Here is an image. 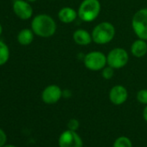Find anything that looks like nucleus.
I'll list each match as a JSON object with an SVG mask.
<instances>
[{
    "instance_id": "nucleus-23",
    "label": "nucleus",
    "mask_w": 147,
    "mask_h": 147,
    "mask_svg": "<svg viewBox=\"0 0 147 147\" xmlns=\"http://www.w3.org/2000/svg\"><path fill=\"white\" fill-rule=\"evenodd\" d=\"M3 147H17L16 145H13V144H5Z\"/></svg>"
},
{
    "instance_id": "nucleus-7",
    "label": "nucleus",
    "mask_w": 147,
    "mask_h": 147,
    "mask_svg": "<svg viewBox=\"0 0 147 147\" xmlns=\"http://www.w3.org/2000/svg\"><path fill=\"white\" fill-rule=\"evenodd\" d=\"M59 147H83V141L76 131L66 130L58 139Z\"/></svg>"
},
{
    "instance_id": "nucleus-20",
    "label": "nucleus",
    "mask_w": 147,
    "mask_h": 147,
    "mask_svg": "<svg viewBox=\"0 0 147 147\" xmlns=\"http://www.w3.org/2000/svg\"><path fill=\"white\" fill-rule=\"evenodd\" d=\"M7 141V136L6 133L3 129L0 128V147H3Z\"/></svg>"
},
{
    "instance_id": "nucleus-10",
    "label": "nucleus",
    "mask_w": 147,
    "mask_h": 147,
    "mask_svg": "<svg viewBox=\"0 0 147 147\" xmlns=\"http://www.w3.org/2000/svg\"><path fill=\"white\" fill-rule=\"evenodd\" d=\"M127 98H128L127 89L122 85H116L113 87L109 92V100L115 106H119L124 104L126 101Z\"/></svg>"
},
{
    "instance_id": "nucleus-2",
    "label": "nucleus",
    "mask_w": 147,
    "mask_h": 147,
    "mask_svg": "<svg viewBox=\"0 0 147 147\" xmlns=\"http://www.w3.org/2000/svg\"><path fill=\"white\" fill-rule=\"evenodd\" d=\"M93 42L99 45L109 43L115 36V28L109 22L98 24L92 31Z\"/></svg>"
},
{
    "instance_id": "nucleus-19",
    "label": "nucleus",
    "mask_w": 147,
    "mask_h": 147,
    "mask_svg": "<svg viewBox=\"0 0 147 147\" xmlns=\"http://www.w3.org/2000/svg\"><path fill=\"white\" fill-rule=\"evenodd\" d=\"M67 129L76 131V130L80 126V123L76 119H71L70 120H68V122L67 124Z\"/></svg>"
},
{
    "instance_id": "nucleus-1",
    "label": "nucleus",
    "mask_w": 147,
    "mask_h": 147,
    "mask_svg": "<svg viewBox=\"0 0 147 147\" xmlns=\"http://www.w3.org/2000/svg\"><path fill=\"white\" fill-rule=\"evenodd\" d=\"M30 27L36 36L42 38L51 37L56 31V23L48 14H38L35 16L31 21Z\"/></svg>"
},
{
    "instance_id": "nucleus-15",
    "label": "nucleus",
    "mask_w": 147,
    "mask_h": 147,
    "mask_svg": "<svg viewBox=\"0 0 147 147\" xmlns=\"http://www.w3.org/2000/svg\"><path fill=\"white\" fill-rule=\"evenodd\" d=\"M11 52L8 45L2 40H0V67L5 65L10 59Z\"/></svg>"
},
{
    "instance_id": "nucleus-22",
    "label": "nucleus",
    "mask_w": 147,
    "mask_h": 147,
    "mask_svg": "<svg viewBox=\"0 0 147 147\" xmlns=\"http://www.w3.org/2000/svg\"><path fill=\"white\" fill-rule=\"evenodd\" d=\"M2 34H3V26L1 24H0V36H2Z\"/></svg>"
},
{
    "instance_id": "nucleus-13",
    "label": "nucleus",
    "mask_w": 147,
    "mask_h": 147,
    "mask_svg": "<svg viewBox=\"0 0 147 147\" xmlns=\"http://www.w3.org/2000/svg\"><path fill=\"white\" fill-rule=\"evenodd\" d=\"M131 52L136 58H141L147 53V42L145 40L138 38L131 46Z\"/></svg>"
},
{
    "instance_id": "nucleus-9",
    "label": "nucleus",
    "mask_w": 147,
    "mask_h": 147,
    "mask_svg": "<svg viewBox=\"0 0 147 147\" xmlns=\"http://www.w3.org/2000/svg\"><path fill=\"white\" fill-rule=\"evenodd\" d=\"M63 91L57 85L47 86L42 92V100L45 104L53 105L57 103L62 97Z\"/></svg>"
},
{
    "instance_id": "nucleus-18",
    "label": "nucleus",
    "mask_w": 147,
    "mask_h": 147,
    "mask_svg": "<svg viewBox=\"0 0 147 147\" xmlns=\"http://www.w3.org/2000/svg\"><path fill=\"white\" fill-rule=\"evenodd\" d=\"M137 100L144 105H147V89H141L137 93Z\"/></svg>"
},
{
    "instance_id": "nucleus-3",
    "label": "nucleus",
    "mask_w": 147,
    "mask_h": 147,
    "mask_svg": "<svg viewBox=\"0 0 147 147\" xmlns=\"http://www.w3.org/2000/svg\"><path fill=\"white\" fill-rule=\"evenodd\" d=\"M100 9L99 0H83L78 9V17L83 22H93L99 17Z\"/></svg>"
},
{
    "instance_id": "nucleus-14",
    "label": "nucleus",
    "mask_w": 147,
    "mask_h": 147,
    "mask_svg": "<svg viewBox=\"0 0 147 147\" xmlns=\"http://www.w3.org/2000/svg\"><path fill=\"white\" fill-rule=\"evenodd\" d=\"M35 34L31 29H23L21 30L17 36V40L19 44L23 46H28L32 43L34 40Z\"/></svg>"
},
{
    "instance_id": "nucleus-5",
    "label": "nucleus",
    "mask_w": 147,
    "mask_h": 147,
    "mask_svg": "<svg viewBox=\"0 0 147 147\" xmlns=\"http://www.w3.org/2000/svg\"><path fill=\"white\" fill-rule=\"evenodd\" d=\"M129 61L127 51L123 48H114L107 55V65L114 69L124 67Z\"/></svg>"
},
{
    "instance_id": "nucleus-21",
    "label": "nucleus",
    "mask_w": 147,
    "mask_h": 147,
    "mask_svg": "<svg viewBox=\"0 0 147 147\" xmlns=\"http://www.w3.org/2000/svg\"><path fill=\"white\" fill-rule=\"evenodd\" d=\"M143 118L147 122V105H145V107L144 108V111H143Z\"/></svg>"
},
{
    "instance_id": "nucleus-16",
    "label": "nucleus",
    "mask_w": 147,
    "mask_h": 147,
    "mask_svg": "<svg viewBox=\"0 0 147 147\" xmlns=\"http://www.w3.org/2000/svg\"><path fill=\"white\" fill-rule=\"evenodd\" d=\"M113 147H132V143L129 138L121 136L116 138L113 143Z\"/></svg>"
},
{
    "instance_id": "nucleus-11",
    "label": "nucleus",
    "mask_w": 147,
    "mask_h": 147,
    "mask_svg": "<svg viewBox=\"0 0 147 147\" xmlns=\"http://www.w3.org/2000/svg\"><path fill=\"white\" fill-rule=\"evenodd\" d=\"M78 17V12L71 7H62L58 12V18L63 24H71Z\"/></svg>"
},
{
    "instance_id": "nucleus-24",
    "label": "nucleus",
    "mask_w": 147,
    "mask_h": 147,
    "mask_svg": "<svg viewBox=\"0 0 147 147\" xmlns=\"http://www.w3.org/2000/svg\"><path fill=\"white\" fill-rule=\"evenodd\" d=\"M26 1H28V2H30V3H34V2L37 1V0H26Z\"/></svg>"
},
{
    "instance_id": "nucleus-4",
    "label": "nucleus",
    "mask_w": 147,
    "mask_h": 147,
    "mask_svg": "<svg viewBox=\"0 0 147 147\" xmlns=\"http://www.w3.org/2000/svg\"><path fill=\"white\" fill-rule=\"evenodd\" d=\"M131 27L138 38L147 41V8H142L133 15Z\"/></svg>"
},
{
    "instance_id": "nucleus-8",
    "label": "nucleus",
    "mask_w": 147,
    "mask_h": 147,
    "mask_svg": "<svg viewBox=\"0 0 147 147\" xmlns=\"http://www.w3.org/2000/svg\"><path fill=\"white\" fill-rule=\"evenodd\" d=\"M12 10L15 15L21 20H29L33 16V8L26 0H14Z\"/></svg>"
},
{
    "instance_id": "nucleus-12",
    "label": "nucleus",
    "mask_w": 147,
    "mask_h": 147,
    "mask_svg": "<svg viewBox=\"0 0 147 147\" xmlns=\"http://www.w3.org/2000/svg\"><path fill=\"white\" fill-rule=\"evenodd\" d=\"M73 39L76 44L81 45V46L89 45L93 42L92 35L88 31H87L83 29L76 30L75 32H74Z\"/></svg>"
},
{
    "instance_id": "nucleus-6",
    "label": "nucleus",
    "mask_w": 147,
    "mask_h": 147,
    "mask_svg": "<svg viewBox=\"0 0 147 147\" xmlns=\"http://www.w3.org/2000/svg\"><path fill=\"white\" fill-rule=\"evenodd\" d=\"M85 67L91 71L102 70L107 65V55L100 51H92L84 57Z\"/></svg>"
},
{
    "instance_id": "nucleus-17",
    "label": "nucleus",
    "mask_w": 147,
    "mask_h": 147,
    "mask_svg": "<svg viewBox=\"0 0 147 147\" xmlns=\"http://www.w3.org/2000/svg\"><path fill=\"white\" fill-rule=\"evenodd\" d=\"M101 74H102V77L105 80H110L113 77L114 75V68H113L110 66L105 67L102 70H101Z\"/></svg>"
}]
</instances>
